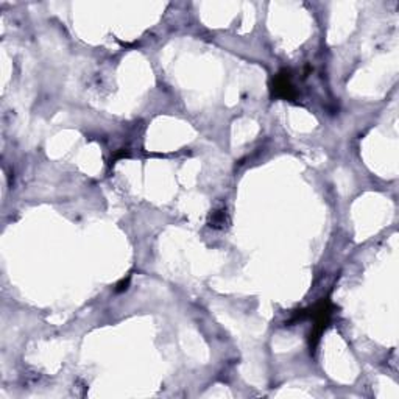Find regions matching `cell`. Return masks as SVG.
Returning <instances> with one entry per match:
<instances>
[{"label":"cell","instance_id":"6da1fadb","mask_svg":"<svg viewBox=\"0 0 399 399\" xmlns=\"http://www.w3.org/2000/svg\"><path fill=\"white\" fill-rule=\"evenodd\" d=\"M273 94L276 97L286 98V100H290L295 97V91L290 83V75L287 72L276 75V78H274V83H273Z\"/></svg>","mask_w":399,"mask_h":399},{"label":"cell","instance_id":"7a4b0ae2","mask_svg":"<svg viewBox=\"0 0 399 399\" xmlns=\"http://www.w3.org/2000/svg\"><path fill=\"white\" fill-rule=\"evenodd\" d=\"M224 218H226V211H224V209L212 212V220H211L212 224H211V226H214V228L224 226Z\"/></svg>","mask_w":399,"mask_h":399}]
</instances>
